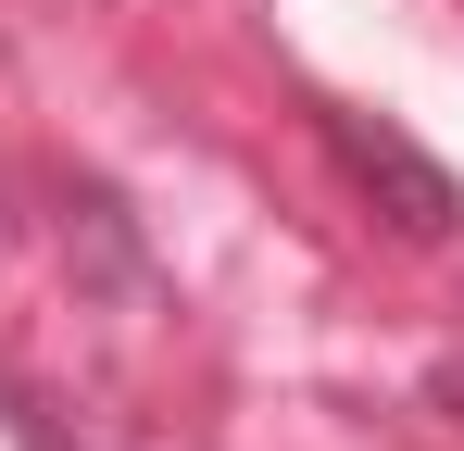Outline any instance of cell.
I'll use <instances>...</instances> for the list:
<instances>
[{
	"label": "cell",
	"mask_w": 464,
	"mask_h": 451,
	"mask_svg": "<svg viewBox=\"0 0 464 451\" xmlns=\"http://www.w3.org/2000/svg\"><path fill=\"white\" fill-rule=\"evenodd\" d=\"M314 126H326V150L352 163V188H364V201H377V214L401 226V238H452V226H464V188H452V163H427V150L401 139L389 113H352V101H326Z\"/></svg>",
	"instance_id": "cell-1"
}]
</instances>
